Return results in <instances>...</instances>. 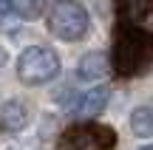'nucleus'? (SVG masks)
Returning <instances> with one entry per match:
<instances>
[{
  "mask_svg": "<svg viewBox=\"0 0 153 150\" xmlns=\"http://www.w3.org/2000/svg\"><path fill=\"white\" fill-rule=\"evenodd\" d=\"M153 62V34L139 28L136 23L122 20L114 34L111 48V68L119 77H136Z\"/></svg>",
  "mask_w": 153,
  "mask_h": 150,
  "instance_id": "1",
  "label": "nucleus"
},
{
  "mask_svg": "<svg viewBox=\"0 0 153 150\" xmlns=\"http://www.w3.org/2000/svg\"><path fill=\"white\" fill-rule=\"evenodd\" d=\"M91 17H88L85 6L76 0H57L48 9V31L62 43H76L88 34Z\"/></svg>",
  "mask_w": 153,
  "mask_h": 150,
  "instance_id": "2",
  "label": "nucleus"
},
{
  "mask_svg": "<svg viewBox=\"0 0 153 150\" xmlns=\"http://www.w3.org/2000/svg\"><path fill=\"white\" fill-rule=\"evenodd\" d=\"M60 74V57L48 45H31L17 60V77L26 85H45Z\"/></svg>",
  "mask_w": 153,
  "mask_h": 150,
  "instance_id": "3",
  "label": "nucleus"
},
{
  "mask_svg": "<svg viewBox=\"0 0 153 150\" xmlns=\"http://www.w3.org/2000/svg\"><path fill=\"white\" fill-rule=\"evenodd\" d=\"M116 147V130L108 125L85 122V125H71L62 130L57 150H114Z\"/></svg>",
  "mask_w": 153,
  "mask_h": 150,
  "instance_id": "4",
  "label": "nucleus"
},
{
  "mask_svg": "<svg viewBox=\"0 0 153 150\" xmlns=\"http://www.w3.org/2000/svg\"><path fill=\"white\" fill-rule=\"evenodd\" d=\"M108 96H111V91L105 88V85H99V88H91L88 94H82V96H76V99H74L71 113L91 119V116H97V113H102V111H105V105H108Z\"/></svg>",
  "mask_w": 153,
  "mask_h": 150,
  "instance_id": "5",
  "label": "nucleus"
},
{
  "mask_svg": "<svg viewBox=\"0 0 153 150\" xmlns=\"http://www.w3.org/2000/svg\"><path fill=\"white\" fill-rule=\"evenodd\" d=\"M76 74H79L85 82L105 79L111 74V60L102 54V51H88V54L79 60V65H76Z\"/></svg>",
  "mask_w": 153,
  "mask_h": 150,
  "instance_id": "6",
  "label": "nucleus"
},
{
  "mask_svg": "<svg viewBox=\"0 0 153 150\" xmlns=\"http://www.w3.org/2000/svg\"><path fill=\"white\" fill-rule=\"evenodd\" d=\"M28 125V105L20 99H9L0 108V128L3 130H23Z\"/></svg>",
  "mask_w": 153,
  "mask_h": 150,
  "instance_id": "7",
  "label": "nucleus"
},
{
  "mask_svg": "<svg viewBox=\"0 0 153 150\" xmlns=\"http://www.w3.org/2000/svg\"><path fill=\"white\" fill-rule=\"evenodd\" d=\"M116 11L125 23H142L153 17V0H116Z\"/></svg>",
  "mask_w": 153,
  "mask_h": 150,
  "instance_id": "8",
  "label": "nucleus"
},
{
  "mask_svg": "<svg viewBox=\"0 0 153 150\" xmlns=\"http://www.w3.org/2000/svg\"><path fill=\"white\" fill-rule=\"evenodd\" d=\"M131 130L139 136V139H150L153 136V108L142 105L131 113Z\"/></svg>",
  "mask_w": 153,
  "mask_h": 150,
  "instance_id": "9",
  "label": "nucleus"
},
{
  "mask_svg": "<svg viewBox=\"0 0 153 150\" xmlns=\"http://www.w3.org/2000/svg\"><path fill=\"white\" fill-rule=\"evenodd\" d=\"M6 6L23 20H34L45 11V0H6Z\"/></svg>",
  "mask_w": 153,
  "mask_h": 150,
  "instance_id": "10",
  "label": "nucleus"
},
{
  "mask_svg": "<svg viewBox=\"0 0 153 150\" xmlns=\"http://www.w3.org/2000/svg\"><path fill=\"white\" fill-rule=\"evenodd\" d=\"M6 60H9V54H6V48H3V45H0V68L6 65Z\"/></svg>",
  "mask_w": 153,
  "mask_h": 150,
  "instance_id": "11",
  "label": "nucleus"
},
{
  "mask_svg": "<svg viewBox=\"0 0 153 150\" xmlns=\"http://www.w3.org/2000/svg\"><path fill=\"white\" fill-rule=\"evenodd\" d=\"M142 150H153V147H142Z\"/></svg>",
  "mask_w": 153,
  "mask_h": 150,
  "instance_id": "12",
  "label": "nucleus"
}]
</instances>
